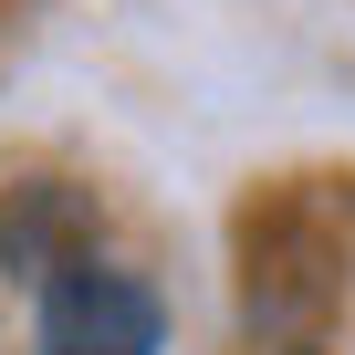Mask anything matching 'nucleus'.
I'll return each instance as SVG.
<instances>
[{
	"label": "nucleus",
	"instance_id": "obj_2",
	"mask_svg": "<svg viewBox=\"0 0 355 355\" xmlns=\"http://www.w3.org/2000/svg\"><path fill=\"white\" fill-rule=\"evenodd\" d=\"M94 261V189L73 178H11L0 189V272L11 282H63Z\"/></svg>",
	"mask_w": 355,
	"mask_h": 355
},
{
	"label": "nucleus",
	"instance_id": "obj_3",
	"mask_svg": "<svg viewBox=\"0 0 355 355\" xmlns=\"http://www.w3.org/2000/svg\"><path fill=\"white\" fill-rule=\"evenodd\" d=\"M334 293H345V282H334V251H324L303 220H272V230L251 241V282H241V313H251L261 334L303 345V324H313Z\"/></svg>",
	"mask_w": 355,
	"mask_h": 355
},
{
	"label": "nucleus",
	"instance_id": "obj_1",
	"mask_svg": "<svg viewBox=\"0 0 355 355\" xmlns=\"http://www.w3.org/2000/svg\"><path fill=\"white\" fill-rule=\"evenodd\" d=\"M42 355H157L167 345V303L157 282L115 272V261H73L63 282H42Z\"/></svg>",
	"mask_w": 355,
	"mask_h": 355
},
{
	"label": "nucleus",
	"instance_id": "obj_4",
	"mask_svg": "<svg viewBox=\"0 0 355 355\" xmlns=\"http://www.w3.org/2000/svg\"><path fill=\"white\" fill-rule=\"evenodd\" d=\"M272 355H313V345H272Z\"/></svg>",
	"mask_w": 355,
	"mask_h": 355
}]
</instances>
